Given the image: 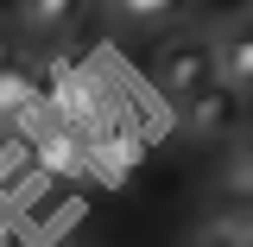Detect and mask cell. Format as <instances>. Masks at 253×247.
<instances>
[{"instance_id": "obj_1", "label": "cell", "mask_w": 253, "mask_h": 247, "mask_svg": "<svg viewBox=\"0 0 253 247\" xmlns=\"http://www.w3.org/2000/svg\"><path fill=\"white\" fill-rule=\"evenodd\" d=\"M152 83H158V95H165L171 108H190L209 83H221L215 45H209V38H171V45L158 51V63H152Z\"/></svg>"}, {"instance_id": "obj_2", "label": "cell", "mask_w": 253, "mask_h": 247, "mask_svg": "<svg viewBox=\"0 0 253 247\" xmlns=\"http://www.w3.org/2000/svg\"><path fill=\"white\" fill-rule=\"evenodd\" d=\"M234 121H241V89H234V83H209V89L184 108V133L190 140H215V133H228Z\"/></svg>"}, {"instance_id": "obj_3", "label": "cell", "mask_w": 253, "mask_h": 247, "mask_svg": "<svg viewBox=\"0 0 253 247\" xmlns=\"http://www.w3.org/2000/svg\"><path fill=\"white\" fill-rule=\"evenodd\" d=\"M215 57H221V83H234L241 95H253V19H234L221 32Z\"/></svg>"}, {"instance_id": "obj_4", "label": "cell", "mask_w": 253, "mask_h": 247, "mask_svg": "<svg viewBox=\"0 0 253 247\" xmlns=\"http://www.w3.org/2000/svg\"><path fill=\"white\" fill-rule=\"evenodd\" d=\"M57 114L76 121V127H101L108 108H101V89H95L83 70H63V76H57Z\"/></svg>"}, {"instance_id": "obj_5", "label": "cell", "mask_w": 253, "mask_h": 247, "mask_svg": "<svg viewBox=\"0 0 253 247\" xmlns=\"http://www.w3.org/2000/svg\"><path fill=\"white\" fill-rule=\"evenodd\" d=\"M89 6L95 0H19V26L38 32V38H57V32H70Z\"/></svg>"}, {"instance_id": "obj_6", "label": "cell", "mask_w": 253, "mask_h": 247, "mask_svg": "<svg viewBox=\"0 0 253 247\" xmlns=\"http://www.w3.org/2000/svg\"><path fill=\"white\" fill-rule=\"evenodd\" d=\"M32 108H38V83H32L19 63L0 70V127H13L19 114H32Z\"/></svg>"}, {"instance_id": "obj_7", "label": "cell", "mask_w": 253, "mask_h": 247, "mask_svg": "<svg viewBox=\"0 0 253 247\" xmlns=\"http://www.w3.org/2000/svg\"><path fill=\"white\" fill-rule=\"evenodd\" d=\"M108 13H114L121 26H165V19L184 13V0H114Z\"/></svg>"}, {"instance_id": "obj_8", "label": "cell", "mask_w": 253, "mask_h": 247, "mask_svg": "<svg viewBox=\"0 0 253 247\" xmlns=\"http://www.w3.org/2000/svg\"><path fill=\"white\" fill-rule=\"evenodd\" d=\"M38 158H44L51 171H76L89 152H83V140H76L70 127H57V133H44V140H38Z\"/></svg>"}, {"instance_id": "obj_9", "label": "cell", "mask_w": 253, "mask_h": 247, "mask_svg": "<svg viewBox=\"0 0 253 247\" xmlns=\"http://www.w3.org/2000/svg\"><path fill=\"white\" fill-rule=\"evenodd\" d=\"M133 158H139V140H133V133H108V140H101V165H108L114 178L133 171Z\"/></svg>"}, {"instance_id": "obj_10", "label": "cell", "mask_w": 253, "mask_h": 247, "mask_svg": "<svg viewBox=\"0 0 253 247\" xmlns=\"http://www.w3.org/2000/svg\"><path fill=\"white\" fill-rule=\"evenodd\" d=\"M228 178H234V190H253V127L234 140V158H228Z\"/></svg>"}, {"instance_id": "obj_11", "label": "cell", "mask_w": 253, "mask_h": 247, "mask_svg": "<svg viewBox=\"0 0 253 247\" xmlns=\"http://www.w3.org/2000/svg\"><path fill=\"white\" fill-rule=\"evenodd\" d=\"M241 235L253 241V190H241Z\"/></svg>"}, {"instance_id": "obj_12", "label": "cell", "mask_w": 253, "mask_h": 247, "mask_svg": "<svg viewBox=\"0 0 253 247\" xmlns=\"http://www.w3.org/2000/svg\"><path fill=\"white\" fill-rule=\"evenodd\" d=\"M0 70H13V26H0Z\"/></svg>"}, {"instance_id": "obj_13", "label": "cell", "mask_w": 253, "mask_h": 247, "mask_svg": "<svg viewBox=\"0 0 253 247\" xmlns=\"http://www.w3.org/2000/svg\"><path fill=\"white\" fill-rule=\"evenodd\" d=\"M196 247H247V241H234V235H203Z\"/></svg>"}, {"instance_id": "obj_14", "label": "cell", "mask_w": 253, "mask_h": 247, "mask_svg": "<svg viewBox=\"0 0 253 247\" xmlns=\"http://www.w3.org/2000/svg\"><path fill=\"white\" fill-rule=\"evenodd\" d=\"M95 6H114V0H95Z\"/></svg>"}]
</instances>
